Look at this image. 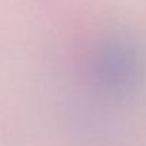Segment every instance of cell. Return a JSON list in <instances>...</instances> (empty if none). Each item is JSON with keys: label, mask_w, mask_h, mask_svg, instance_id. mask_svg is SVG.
I'll use <instances>...</instances> for the list:
<instances>
[{"label": "cell", "mask_w": 146, "mask_h": 146, "mask_svg": "<svg viewBox=\"0 0 146 146\" xmlns=\"http://www.w3.org/2000/svg\"><path fill=\"white\" fill-rule=\"evenodd\" d=\"M96 73L109 88L120 90L135 88L143 76V56L139 46L125 37L106 42L98 54Z\"/></svg>", "instance_id": "6da1fadb"}]
</instances>
